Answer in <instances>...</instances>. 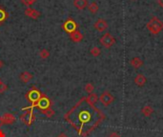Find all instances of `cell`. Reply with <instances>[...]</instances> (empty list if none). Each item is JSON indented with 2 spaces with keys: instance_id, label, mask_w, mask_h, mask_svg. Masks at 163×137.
Wrapping results in <instances>:
<instances>
[{
  "instance_id": "cell-13",
  "label": "cell",
  "mask_w": 163,
  "mask_h": 137,
  "mask_svg": "<svg viewBox=\"0 0 163 137\" xmlns=\"http://www.w3.org/2000/svg\"><path fill=\"white\" fill-rule=\"evenodd\" d=\"M135 84L136 85V86H138V87H143L145 84H146V82H147V79H146V77L143 75V74H137L136 77H135Z\"/></svg>"
},
{
  "instance_id": "cell-28",
  "label": "cell",
  "mask_w": 163,
  "mask_h": 137,
  "mask_svg": "<svg viewBox=\"0 0 163 137\" xmlns=\"http://www.w3.org/2000/svg\"><path fill=\"white\" fill-rule=\"evenodd\" d=\"M57 137H68V135H67L66 133H65V132H61V133L58 134Z\"/></svg>"
},
{
  "instance_id": "cell-3",
  "label": "cell",
  "mask_w": 163,
  "mask_h": 137,
  "mask_svg": "<svg viewBox=\"0 0 163 137\" xmlns=\"http://www.w3.org/2000/svg\"><path fill=\"white\" fill-rule=\"evenodd\" d=\"M42 94L43 93L36 87H32L29 91H27V93L25 94V98L27 99V101L29 103H31V108H32V109L35 108L36 103L38 102V100L42 96Z\"/></svg>"
},
{
  "instance_id": "cell-27",
  "label": "cell",
  "mask_w": 163,
  "mask_h": 137,
  "mask_svg": "<svg viewBox=\"0 0 163 137\" xmlns=\"http://www.w3.org/2000/svg\"><path fill=\"white\" fill-rule=\"evenodd\" d=\"M109 137H120V135H119L117 132H111L110 134H109Z\"/></svg>"
},
{
  "instance_id": "cell-33",
  "label": "cell",
  "mask_w": 163,
  "mask_h": 137,
  "mask_svg": "<svg viewBox=\"0 0 163 137\" xmlns=\"http://www.w3.org/2000/svg\"><path fill=\"white\" fill-rule=\"evenodd\" d=\"M1 82H2V80H1V79H0V83H1Z\"/></svg>"
},
{
  "instance_id": "cell-19",
  "label": "cell",
  "mask_w": 163,
  "mask_h": 137,
  "mask_svg": "<svg viewBox=\"0 0 163 137\" xmlns=\"http://www.w3.org/2000/svg\"><path fill=\"white\" fill-rule=\"evenodd\" d=\"M88 10L91 11L92 14H96L97 11H98V10H99V6H98V4H97L96 2H92L91 4H89L88 5Z\"/></svg>"
},
{
  "instance_id": "cell-21",
  "label": "cell",
  "mask_w": 163,
  "mask_h": 137,
  "mask_svg": "<svg viewBox=\"0 0 163 137\" xmlns=\"http://www.w3.org/2000/svg\"><path fill=\"white\" fill-rule=\"evenodd\" d=\"M41 112L44 114L46 117H48V118L52 117L54 114H56V111H54L52 108H48V109H46V110H41Z\"/></svg>"
},
{
  "instance_id": "cell-12",
  "label": "cell",
  "mask_w": 163,
  "mask_h": 137,
  "mask_svg": "<svg viewBox=\"0 0 163 137\" xmlns=\"http://www.w3.org/2000/svg\"><path fill=\"white\" fill-rule=\"evenodd\" d=\"M70 38L74 43H79L83 40V34L79 31H75L70 34Z\"/></svg>"
},
{
  "instance_id": "cell-20",
  "label": "cell",
  "mask_w": 163,
  "mask_h": 137,
  "mask_svg": "<svg viewBox=\"0 0 163 137\" xmlns=\"http://www.w3.org/2000/svg\"><path fill=\"white\" fill-rule=\"evenodd\" d=\"M87 99L89 100V102H90V103H92V104L95 105L96 103L98 102V100H99V97H98V95H97L96 93H90L88 96H87Z\"/></svg>"
},
{
  "instance_id": "cell-5",
  "label": "cell",
  "mask_w": 163,
  "mask_h": 137,
  "mask_svg": "<svg viewBox=\"0 0 163 137\" xmlns=\"http://www.w3.org/2000/svg\"><path fill=\"white\" fill-rule=\"evenodd\" d=\"M99 42L104 48L110 49L112 46H114L115 44V38L112 35L111 33L106 32L105 34H103V35L100 37Z\"/></svg>"
},
{
  "instance_id": "cell-8",
  "label": "cell",
  "mask_w": 163,
  "mask_h": 137,
  "mask_svg": "<svg viewBox=\"0 0 163 137\" xmlns=\"http://www.w3.org/2000/svg\"><path fill=\"white\" fill-rule=\"evenodd\" d=\"M99 101L102 103L104 106L108 107L115 101V97L110 93H109L108 90H106V91H104L103 93H101V95L99 96Z\"/></svg>"
},
{
  "instance_id": "cell-29",
  "label": "cell",
  "mask_w": 163,
  "mask_h": 137,
  "mask_svg": "<svg viewBox=\"0 0 163 137\" xmlns=\"http://www.w3.org/2000/svg\"><path fill=\"white\" fill-rule=\"evenodd\" d=\"M157 4H158L161 8H163V0H157Z\"/></svg>"
},
{
  "instance_id": "cell-30",
  "label": "cell",
  "mask_w": 163,
  "mask_h": 137,
  "mask_svg": "<svg viewBox=\"0 0 163 137\" xmlns=\"http://www.w3.org/2000/svg\"><path fill=\"white\" fill-rule=\"evenodd\" d=\"M0 137H5V134H4V132L0 130Z\"/></svg>"
},
{
  "instance_id": "cell-25",
  "label": "cell",
  "mask_w": 163,
  "mask_h": 137,
  "mask_svg": "<svg viewBox=\"0 0 163 137\" xmlns=\"http://www.w3.org/2000/svg\"><path fill=\"white\" fill-rule=\"evenodd\" d=\"M36 2V0H21V3H22L24 6H31L32 4H35Z\"/></svg>"
},
{
  "instance_id": "cell-16",
  "label": "cell",
  "mask_w": 163,
  "mask_h": 137,
  "mask_svg": "<svg viewBox=\"0 0 163 137\" xmlns=\"http://www.w3.org/2000/svg\"><path fill=\"white\" fill-rule=\"evenodd\" d=\"M19 78L21 80V82L23 83H29L31 80L32 79V74L30 73L29 72H23L22 73H20Z\"/></svg>"
},
{
  "instance_id": "cell-22",
  "label": "cell",
  "mask_w": 163,
  "mask_h": 137,
  "mask_svg": "<svg viewBox=\"0 0 163 137\" xmlns=\"http://www.w3.org/2000/svg\"><path fill=\"white\" fill-rule=\"evenodd\" d=\"M90 53L94 56V57H97V56H99L100 53H101V50L98 48V47H93L90 51Z\"/></svg>"
},
{
  "instance_id": "cell-26",
  "label": "cell",
  "mask_w": 163,
  "mask_h": 137,
  "mask_svg": "<svg viewBox=\"0 0 163 137\" xmlns=\"http://www.w3.org/2000/svg\"><path fill=\"white\" fill-rule=\"evenodd\" d=\"M7 89H8V86L4 83V82H1L0 83V93H4L5 91L7 90Z\"/></svg>"
},
{
  "instance_id": "cell-31",
  "label": "cell",
  "mask_w": 163,
  "mask_h": 137,
  "mask_svg": "<svg viewBox=\"0 0 163 137\" xmlns=\"http://www.w3.org/2000/svg\"><path fill=\"white\" fill-rule=\"evenodd\" d=\"M3 66V63H2V61L1 60H0V68H1V67Z\"/></svg>"
},
{
  "instance_id": "cell-17",
  "label": "cell",
  "mask_w": 163,
  "mask_h": 137,
  "mask_svg": "<svg viewBox=\"0 0 163 137\" xmlns=\"http://www.w3.org/2000/svg\"><path fill=\"white\" fill-rule=\"evenodd\" d=\"M141 113H142L145 117H149L154 113V109L150 105H145L142 109H141Z\"/></svg>"
},
{
  "instance_id": "cell-9",
  "label": "cell",
  "mask_w": 163,
  "mask_h": 137,
  "mask_svg": "<svg viewBox=\"0 0 163 137\" xmlns=\"http://www.w3.org/2000/svg\"><path fill=\"white\" fill-rule=\"evenodd\" d=\"M0 120H1L2 125H12L15 122L16 119H15V116L14 115V114L10 113V112H6L1 116Z\"/></svg>"
},
{
  "instance_id": "cell-10",
  "label": "cell",
  "mask_w": 163,
  "mask_h": 137,
  "mask_svg": "<svg viewBox=\"0 0 163 137\" xmlns=\"http://www.w3.org/2000/svg\"><path fill=\"white\" fill-rule=\"evenodd\" d=\"M94 27L97 31L102 32V31H104L108 29V23L105 19L99 18V19H97L95 21V23L94 24Z\"/></svg>"
},
{
  "instance_id": "cell-23",
  "label": "cell",
  "mask_w": 163,
  "mask_h": 137,
  "mask_svg": "<svg viewBox=\"0 0 163 137\" xmlns=\"http://www.w3.org/2000/svg\"><path fill=\"white\" fill-rule=\"evenodd\" d=\"M39 56H40V58H42V59H46L50 56V52L48 50H46V49H43V50L40 51Z\"/></svg>"
},
{
  "instance_id": "cell-7",
  "label": "cell",
  "mask_w": 163,
  "mask_h": 137,
  "mask_svg": "<svg viewBox=\"0 0 163 137\" xmlns=\"http://www.w3.org/2000/svg\"><path fill=\"white\" fill-rule=\"evenodd\" d=\"M35 108H36L40 111L43 110H46L48 108H51V100L45 94H42V96L40 97V99L36 103V105L35 106Z\"/></svg>"
},
{
  "instance_id": "cell-24",
  "label": "cell",
  "mask_w": 163,
  "mask_h": 137,
  "mask_svg": "<svg viewBox=\"0 0 163 137\" xmlns=\"http://www.w3.org/2000/svg\"><path fill=\"white\" fill-rule=\"evenodd\" d=\"M84 89H85L86 93H88L90 94V93H92L93 91H94V86L92 83H87V84L85 85V87H84Z\"/></svg>"
},
{
  "instance_id": "cell-2",
  "label": "cell",
  "mask_w": 163,
  "mask_h": 137,
  "mask_svg": "<svg viewBox=\"0 0 163 137\" xmlns=\"http://www.w3.org/2000/svg\"><path fill=\"white\" fill-rule=\"evenodd\" d=\"M146 28L152 34H158L163 30V21L157 16H153L146 24Z\"/></svg>"
},
{
  "instance_id": "cell-14",
  "label": "cell",
  "mask_w": 163,
  "mask_h": 137,
  "mask_svg": "<svg viewBox=\"0 0 163 137\" xmlns=\"http://www.w3.org/2000/svg\"><path fill=\"white\" fill-rule=\"evenodd\" d=\"M73 6L77 10H84L88 7V0H73Z\"/></svg>"
},
{
  "instance_id": "cell-1",
  "label": "cell",
  "mask_w": 163,
  "mask_h": 137,
  "mask_svg": "<svg viewBox=\"0 0 163 137\" xmlns=\"http://www.w3.org/2000/svg\"><path fill=\"white\" fill-rule=\"evenodd\" d=\"M64 119L79 136L87 137L104 121L105 114L84 96L65 114Z\"/></svg>"
},
{
  "instance_id": "cell-6",
  "label": "cell",
  "mask_w": 163,
  "mask_h": 137,
  "mask_svg": "<svg viewBox=\"0 0 163 137\" xmlns=\"http://www.w3.org/2000/svg\"><path fill=\"white\" fill-rule=\"evenodd\" d=\"M77 28H78L77 23L71 17H69L62 25V29L69 34H71L72 32H73L75 31H77Z\"/></svg>"
},
{
  "instance_id": "cell-11",
  "label": "cell",
  "mask_w": 163,
  "mask_h": 137,
  "mask_svg": "<svg viewBox=\"0 0 163 137\" xmlns=\"http://www.w3.org/2000/svg\"><path fill=\"white\" fill-rule=\"evenodd\" d=\"M24 14H25L26 16H28L31 19H37L41 15L38 10L32 9V8H27L24 11Z\"/></svg>"
},
{
  "instance_id": "cell-15",
  "label": "cell",
  "mask_w": 163,
  "mask_h": 137,
  "mask_svg": "<svg viewBox=\"0 0 163 137\" xmlns=\"http://www.w3.org/2000/svg\"><path fill=\"white\" fill-rule=\"evenodd\" d=\"M130 63H131V66L134 68H139L140 67L143 66V61L141 60V58H139V57H134V58L131 59V61H130Z\"/></svg>"
},
{
  "instance_id": "cell-4",
  "label": "cell",
  "mask_w": 163,
  "mask_h": 137,
  "mask_svg": "<svg viewBox=\"0 0 163 137\" xmlns=\"http://www.w3.org/2000/svg\"><path fill=\"white\" fill-rule=\"evenodd\" d=\"M23 110L25 112L20 115V120L26 126H31L36 120V115H35L34 110H32V108L29 107V108L24 109Z\"/></svg>"
},
{
  "instance_id": "cell-18",
  "label": "cell",
  "mask_w": 163,
  "mask_h": 137,
  "mask_svg": "<svg viewBox=\"0 0 163 137\" xmlns=\"http://www.w3.org/2000/svg\"><path fill=\"white\" fill-rule=\"evenodd\" d=\"M8 17H9V14L7 13V10L2 6H0V25H2L8 19Z\"/></svg>"
},
{
  "instance_id": "cell-32",
  "label": "cell",
  "mask_w": 163,
  "mask_h": 137,
  "mask_svg": "<svg viewBox=\"0 0 163 137\" xmlns=\"http://www.w3.org/2000/svg\"><path fill=\"white\" fill-rule=\"evenodd\" d=\"M0 118H1V116H0ZM2 126V124H1V120H0V127Z\"/></svg>"
}]
</instances>
